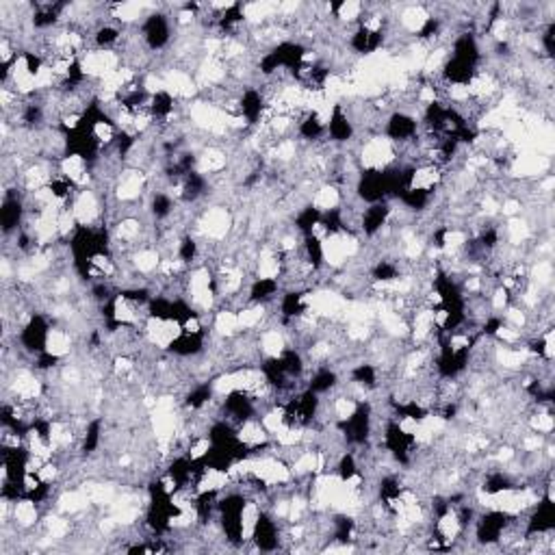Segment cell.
I'll use <instances>...</instances> for the list:
<instances>
[{"mask_svg": "<svg viewBox=\"0 0 555 555\" xmlns=\"http://www.w3.org/2000/svg\"><path fill=\"white\" fill-rule=\"evenodd\" d=\"M553 427H555V421H553V415L549 410H540L538 408V413H534L529 417V430L536 432V434H544L546 436V434L553 432Z\"/></svg>", "mask_w": 555, "mask_h": 555, "instance_id": "obj_6", "label": "cell"}, {"mask_svg": "<svg viewBox=\"0 0 555 555\" xmlns=\"http://www.w3.org/2000/svg\"><path fill=\"white\" fill-rule=\"evenodd\" d=\"M72 349H74V336L70 334V330L50 326L46 336V347H43L46 354L55 358H66L68 354H72Z\"/></svg>", "mask_w": 555, "mask_h": 555, "instance_id": "obj_1", "label": "cell"}, {"mask_svg": "<svg viewBox=\"0 0 555 555\" xmlns=\"http://www.w3.org/2000/svg\"><path fill=\"white\" fill-rule=\"evenodd\" d=\"M11 517H14L16 525L24 527V529H33L39 521V506L31 497H22L20 501H16Z\"/></svg>", "mask_w": 555, "mask_h": 555, "instance_id": "obj_3", "label": "cell"}, {"mask_svg": "<svg viewBox=\"0 0 555 555\" xmlns=\"http://www.w3.org/2000/svg\"><path fill=\"white\" fill-rule=\"evenodd\" d=\"M527 280L536 286H551L553 280V265L551 261H538L529 267L527 271Z\"/></svg>", "mask_w": 555, "mask_h": 555, "instance_id": "obj_5", "label": "cell"}, {"mask_svg": "<svg viewBox=\"0 0 555 555\" xmlns=\"http://www.w3.org/2000/svg\"><path fill=\"white\" fill-rule=\"evenodd\" d=\"M341 199H343L341 191H338L334 185H328V182H326V185H321V187L315 191V195H313V207H315L317 213L326 215V213L336 211V209L341 207Z\"/></svg>", "mask_w": 555, "mask_h": 555, "instance_id": "obj_2", "label": "cell"}, {"mask_svg": "<svg viewBox=\"0 0 555 555\" xmlns=\"http://www.w3.org/2000/svg\"><path fill=\"white\" fill-rule=\"evenodd\" d=\"M161 254L155 249V247H145V249H139V251H135V256H133V267L139 271V274H152V271H157L159 269V265H161Z\"/></svg>", "mask_w": 555, "mask_h": 555, "instance_id": "obj_4", "label": "cell"}]
</instances>
